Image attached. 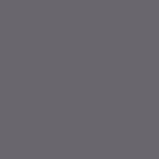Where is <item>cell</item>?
<instances>
[]
</instances>
